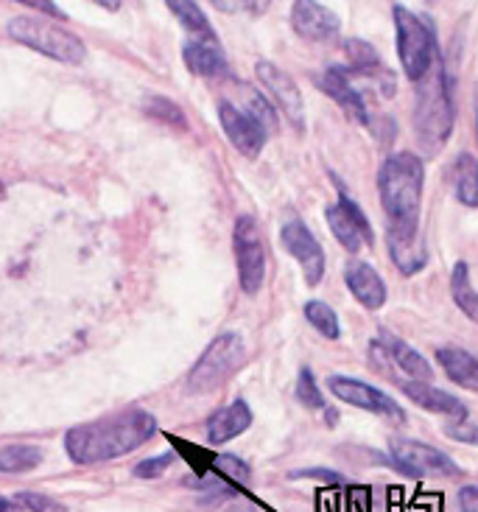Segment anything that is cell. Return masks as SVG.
<instances>
[{
	"instance_id": "6da1fadb",
	"label": "cell",
	"mask_w": 478,
	"mask_h": 512,
	"mask_svg": "<svg viewBox=\"0 0 478 512\" xmlns=\"http://www.w3.org/2000/svg\"><path fill=\"white\" fill-rule=\"evenodd\" d=\"M118 238L65 196L0 182V353H68L121 289Z\"/></svg>"
},
{
	"instance_id": "7a4b0ae2",
	"label": "cell",
	"mask_w": 478,
	"mask_h": 512,
	"mask_svg": "<svg viewBox=\"0 0 478 512\" xmlns=\"http://www.w3.org/2000/svg\"><path fill=\"white\" fill-rule=\"evenodd\" d=\"M157 434V417L146 409H126L93 423L73 426L65 434V451L76 465H96L126 457Z\"/></svg>"
},
{
	"instance_id": "3957f363",
	"label": "cell",
	"mask_w": 478,
	"mask_h": 512,
	"mask_svg": "<svg viewBox=\"0 0 478 512\" xmlns=\"http://www.w3.org/2000/svg\"><path fill=\"white\" fill-rule=\"evenodd\" d=\"M423 160L411 152L389 154L378 171V191L386 213V236H420L423 213Z\"/></svg>"
},
{
	"instance_id": "277c9868",
	"label": "cell",
	"mask_w": 478,
	"mask_h": 512,
	"mask_svg": "<svg viewBox=\"0 0 478 512\" xmlns=\"http://www.w3.org/2000/svg\"><path fill=\"white\" fill-rule=\"evenodd\" d=\"M417 84V104H414V135L425 152L437 154L453 132L456 107H453L448 70L442 65V56L431 65Z\"/></svg>"
},
{
	"instance_id": "5b68a950",
	"label": "cell",
	"mask_w": 478,
	"mask_h": 512,
	"mask_svg": "<svg viewBox=\"0 0 478 512\" xmlns=\"http://www.w3.org/2000/svg\"><path fill=\"white\" fill-rule=\"evenodd\" d=\"M6 31L14 42L48 56L54 62H62V65H82L84 56H87V45L82 42V37H76L68 28L56 26L51 20H42V17H28V14L14 17V20H9Z\"/></svg>"
},
{
	"instance_id": "8992f818",
	"label": "cell",
	"mask_w": 478,
	"mask_h": 512,
	"mask_svg": "<svg viewBox=\"0 0 478 512\" xmlns=\"http://www.w3.org/2000/svg\"><path fill=\"white\" fill-rule=\"evenodd\" d=\"M392 17H395L397 56H400L403 73L409 76L411 82H420L425 73L431 70V65L437 62V34H434L428 20H423L420 14H414L400 3L392 9Z\"/></svg>"
},
{
	"instance_id": "52a82bcc",
	"label": "cell",
	"mask_w": 478,
	"mask_h": 512,
	"mask_svg": "<svg viewBox=\"0 0 478 512\" xmlns=\"http://www.w3.org/2000/svg\"><path fill=\"white\" fill-rule=\"evenodd\" d=\"M244 359V339L238 333H221L193 364V370L185 378V389L191 395H207V392L219 389L224 381H230V375L244 364Z\"/></svg>"
},
{
	"instance_id": "ba28073f",
	"label": "cell",
	"mask_w": 478,
	"mask_h": 512,
	"mask_svg": "<svg viewBox=\"0 0 478 512\" xmlns=\"http://www.w3.org/2000/svg\"><path fill=\"white\" fill-rule=\"evenodd\" d=\"M389 451H392V465L411 479H459L462 476V468L434 445L417 443L409 437H392Z\"/></svg>"
},
{
	"instance_id": "9c48e42d",
	"label": "cell",
	"mask_w": 478,
	"mask_h": 512,
	"mask_svg": "<svg viewBox=\"0 0 478 512\" xmlns=\"http://www.w3.org/2000/svg\"><path fill=\"white\" fill-rule=\"evenodd\" d=\"M233 250L238 261V280L249 297H255L266 280V247L258 222L252 216H241L233 230Z\"/></svg>"
},
{
	"instance_id": "30bf717a",
	"label": "cell",
	"mask_w": 478,
	"mask_h": 512,
	"mask_svg": "<svg viewBox=\"0 0 478 512\" xmlns=\"http://www.w3.org/2000/svg\"><path fill=\"white\" fill-rule=\"evenodd\" d=\"M328 389L339 398V401L350 403V406H358V409H367L372 415L386 417L389 423L395 426H403L406 423V412L403 406L389 398L386 392H381L372 384H364V381H356V378H347V375H330Z\"/></svg>"
},
{
	"instance_id": "8fae6325",
	"label": "cell",
	"mask_w": 478,
	"mask_h": 512,
	"mask_svg": "<svg viewBox=\"0 0 478 512\" xmlns=\"http://www.w3.org/2000/svg\"><path fill=\"white\" fill-rule=\"evenodd\" d=\"M325 219H328L330 233L336 236V241L347 252H361L364 247L372 244L369 219L364 216V210L358 208L356 202L344 194V191H339V202L325 210Z\"/></svg>"
},
{
	"instance_id": "7c38bea8",
	"label": "cell",
	"mask_w": 478,
	"mask_h": 512,
	"mask_svg": "<svg viewBox=\"0 0 478 512\" xmlns=\"http://www.w3.org/2000/svg\"><path fill=\"white\" fill-rule=\"evenodd\" d=\"M255 73H258L260 84L266 87L269 98L283 110V115L294 124V129L302 132L305 129V101H302L297 82L288 76L286 70L277 68L274 62H269V59H260L258 65H255Z\"/></svg>"
},
{
	"instance_id": "4fadbf2b",
	"label": "cell",
	"mask_w": 478,
	"mask_h": 512,
	"mask_svg": "<svg viewBox=\"0 0 478 512\" xmlns=\"http://www.w3.org/2000/svg\"><path fill=\"white\" fill-rule=\"evenodd\" d=\"M280 238H283V247L288 250V255L300 263L305 283H308V286L322 283V277H325V250H322V244L316 241L314 233L308 230V224L302 222V219H291V222L280 230Z\"/></svg>"
},
{
	"instance_id": "5bb4252c",
	"label": "cell",
	"mask_w": 478,
	"mask_h": 512,
	"mask_svg": "<svg viewBox=\"0 0 478 512\" xmlns=\"http://www.w3.org/2000/svg\"><path fill=\"white\" fill-rule=\"evenodd\" d=\"M291 28L305 42H333L342 31L339 14L330 12L319 0H294L291 3Z\"/></svg>"
},
{
	"instance_id": "9a60e30c",
	"label": "cell",
	"mask_w": 478,
	"mask_h": 512,
	"mask_svg": "<svg viewBox=\"0 0 478 512\" xmlns=\"http://www.w3.org/2000/svg\"><path fill=\"white\" fill-rule=\"evenodd\" d=\"M219 121L227 140H230L244 157H258V154L263 152V146H266V140H269V132H266L244 107H238L233 101H221Z\"/></svg>"
},
{
	"instance_id": "2e32d148",
	"label": "cell",
	"mask_w": 478,
	"mask_h": 512,
	"mask_svg": "<svg viewBox=\"0 0 478 512\" xmlns=\"http://www.w3.org/2000/svg\"><path fill=\"white\" fill-rule=\"evenodd\" d=\"M316 84L328 93L339 107H342L356 124L367 126L369 124V110H367V101H364V93L358 90L356 84H353V79H350V73L342 68H328L319 79H316Z\"/></svg>"
},
{
	"instance_id": "e0dca14e",
	"label": "cell",
	"mask_w": 478,
	"mask_h": 512,
	"mask_svg": "<svg viewBox=\"0 0 478 512\" xmlns=\"http://www.w3.org/2000/svg\"><path fill=\"white\" fill-rule=\"evenodd\" d=\"M182 59L193 76H199V79H219V76H227V70H230L227 56L221 51L216 37H191L182 45Z\"/></svg>"
},
{
	"instance_id": "ac0fdd59",
	"label": "cell",
	"mask_w": 478,
	"mask_h": 512,
	"mask_svg": "<svg viewBox=\"0 0 478 512\" xmlns=\"http://www.w3.org/2000/svg\"><path fill=\"white\" fill-rule=\"evenodd\" d=\"M403 395L411 403H417L420 409L431 412V415L451 417V420H467V406L456 395L445 392V389L431 387V381H403Z\"/></svg>"
},
{
	"instance_id": "d6986e66",
	"label": "cell",
	"mask_w": 478,
	"mask_h": 512,
	"mask_svg": "<svg viewBox=\"0 0 478 512\" xmlns=\"http://www.w3.org/2000/svg\"><path fill=\"white\" fill-rule=\"evenodd\" d=\"M344 283H347V289H350V294L356 297L358 303L369 308V311H378V308L386 305V283H383V277L367 261L353 258V261L347 263Z\"/></svg>"
},
{
	"instance_id": "ffe728a7",
	"label": "cell",
	"mask_w": 478,
	"mask_h": 512,
	"mask_svg": "<svg viewBox=\"0 0 478 512\" xmlns=\"http://www.w3.org/2000/svg\"><path fill=\"white\" fill-rule=\"evenodd\" d=\"M375 347H378L383 356H386V361L395 364L397 370L406 375L409 381H431V378H434L431 364H428L414 347L406 345L403 339H397L392 333H381V342Z\"/></svg>"
},
{
	"instance_id": "44dd1931",
	"label": "cell",
	"mask_w": 478,
	"mask_h": 512,
	"mask_svg": "<svg viewBox=\"0 0 478 512\" xmlns=\"http://www.w3.org/2000/svg\"><path fill=\"white\" fill-rule=\"evenodd\" d=\"M249 426H252V409L246 406V401H233L207 420V443H230Z\"/></svg>"
},
{
	"instance_id": "7402d4cb",
	"label": "cell",
	"mask_w": 478,
	"mask_h": 512,
	"mask_svg": "<svg viewBox=\"0 0 478 512\" xmlns=\"http://www.w3.org/2000/svg\"><path fill=\"white\" fill-rule=\"evenodd\" d=\"M437 361L453 384L478 392V359L473 353L462 347H439Z\"/></svg>"
},
{
	"instance_id": "603a6c76",
	"label": "cell",
	"mask_w": 478,
	"mask_h": 512,
	"mask_svg": "<svg viewBox=\"0 0 478 512\" xmlns=\"http://www.w3.org/2000/svg\"><path fill=\"white\" fill-rule=\"evenodd\" d=\"M342 51L347 56V65L350 70L347 73H358L364 79H395L389 70L383 68L381 54L375 51V45H369L367 40H358V37H350V40L342 42Z\"/></svg>"
},
{
	"instance_id": "cb8c5ba5",
	"label": "cell",
	"mask_w": 478,
	"mask_h": 512,
	"mask_svg": "<svg viewBox=\"0 0 478 512\" xmlns=\"http://www.w3.org/2000/svg\"><path fill=\"white\" fill-rule=\"evenodd\" d=\"M386 247H389L392 263L406 277L423 272L425 263H428V250H425L423 236H386Z\"/></svg>"
},
{
	"instance_id": "d4e9b609",
	"label": "cell",
	"mask_w": 478,
	"mask_h": 512,
	"mask_svg": "<svg viewBox=\"0 0 478 512\" xmlns=\"http://www.w3.org/2000/svg\"><path fill=\"white\" fill-rule=\"evenodd\" d=\"M453 191L467 208H478V160L473 154H459L453 163Z\"/></svg>"
},
{
	"instance_id": "484cf974",
	"label": "cell",
	"mask_w": 478,
	"mask_h": 512,
	"mask_svg": "<svg viewBox=\"0 0 478 512\" xmlns=\"http://www.w3.org/2000/svg\"><path fill=\"white\" fill-rule=\"evenodd\" d=\"M165 6L191 37H216L213 23L207 20V14L202 12V6L196 0H165Z\"/></svg>"
},
{
	"instance_id": "4316f807",
	"label": "cell",
	"mask_w": 478,
	"mask_h": 512,
	"mask_svg": "<svg viewBox=\"0 0 478 512\" xmlns=\"http://www.w3.org/2000/svg\"><path fill=\"white\" fill-rule=\"evenodd\" d=\"M451 297L453 303H456V308H459L470 322H476L478 325V291L476 286L470 283V269H467L465 261H459L453 266Z\"/></svg>"
},
{
	"instance_id": "83f0119b",
	"label": "cell",
	"mask_w": 478,
	"mask_h": 512,
	"mask_svg": "<svg viewBox=\"0 0 478 512\" xmlns=\"http://www.w3.org/2000/svg\"><path fill=\"white\" fill-rule=\"evenodd\" d=\"M42 462L37 445H6L0 448V473H28Z\"/></svg>"
},
{
	"instance_id": "f1b7e54d",
	"label": "cell",
	"mask_w": 478,
	"mask_h": 512,
	"mask_svg": "<svg viewBox=\"0 0 478 512\" xmlns=\"http://www.w3.org/2000/svg\"><path fill=\"white\" fill-rule=\"evenodd\" d=\"M305 319H308L325 339H339V336H342V325H339L336 311H333L328 303H322V300L305 303Z\"/></svg>"
},
{
	"instance_id": "f546056e",
	"label": "cell",
	"mask_w": 478,
	"mask_h": 512,
	"mask_svg": "<svg viewBox=\"0 0 478 512\" xmlns=\"http://www.w3.org/2000/svg\"><path fill=\"white\" fill-rule=\"evenodd\" d=\"M244 110L249 112V115H252V118H255V121L269 132V135L277 132V112H274V104L266 96H260L258 90H252V87L246 90Z\"/></svg>"
},
{
	"instance_id": "4dcf8cb0",
	"label": "cell",
	"mask_w": 478,
	"mask_h": 512,
	"mask_svg": "<svg viewBox=\"0 0 478 512\" xmlns=\"http://www.w3.org/2000/svg\"><path fill=\"white\" fill-rule=\"evenodd\" d=\"M213 471L221 473L224 479L230 482H238V485H246L252 479V468L246 465L241 457H233V454H221V457H213Z\"/></svg>"
},
{
	"instance_id": "1f68e13d",
	"label": "cell",
	"mask_w": 478,
	"mask_h": 512,
	"mask_svg": "<svg viewBox=\"0 0 478 512\" xmlns=\"http://www.w3.org/2000/svg\"><path fill=\"white\" fill-rule=\"evenodd\" d=\"M146 112H149L154 121H163V124H171V126H185V112L179 110L177 104L171 101V98H160L154 96L146 101Z\"/></svg>"
},
{
	"instance_id": "d6a6232c",
	"label": "cell",
	"mask_w": 478,
	"mask_h": 512,
	"mask_svg": "<svg viewBox=\"0 0 478 512\" xmlns=\"http://www.w3.org/2000/svg\"><path fill=\"white\" fill-rule=\"evenodd\" d=\"M297 401H300L302 406H308V409H328L322 392L316 387L314 373H311L308 367H302L300 378H297Z\"/></svg>"
},
{
	"instance_id": "836d02e7",
	"label": "cell",
	"mask_w": 478,
	"mask_h": 512,
	"mask_svg": "<svg viewBox=\"0 0 478 512\" xmlns=\"http://www.w3.org/2000/svg\"><path fill=\"white\" fill-rule=\"evenodd\" d=\"M14 504L28 512H68L59 501L48 499V496H42V493H28V490L17 493V496H14Z\"/></svg>"
},
{
	"instance_id": "e575fe53",
	"label": "cell",
	"mask_w": 478,
	"mask_h": 512,
	"mask_svg": "<svg viewBox=\"0 0 478 512\" xmlns=\"http://www.w3.org/2000/svg\"><path fill=\"white\" fill-rule=\"evenodd\" d=\"M171 465H174V454L149 457V459H143L140 465H135V476L137 479H157V476H163Z\"/></svg>"
},
{
	"instance_id": "d590c367",
	"label": "cell",
	"mask_w": 478,
	"mask_h": 512,
	"mask_svg": "<svg viewBox=\"0 0 478 512\" xmlns=\"http://www.w3.org/2000/svg\"><path fill=\"white\" fill-rule=\"evenodd\" d=\"M445 434L456 440V443H465V445H478V426L476 423H470V417L467 420H453L445 426Z\"/></svg>"
},
{
	"instance_id": "8d00e7d4",
	"label": "cell",
	"mask_w": 478,
	"mask_h": 512,
	"mask_svg": "<svg viewBox=\"0 0 478 512\" xmlns=\"http://www.w3.org/2000/svg\"><path fill=\"white\" fill-rule=\"evenodd\" d=\"M213 6H219L221 12L260 14V12H266L269 0H213Z\"/></svg>"
},
{
	"instance_id": "74e56055",
	"label": "cell",
	"mask_w": 478,
	"mask_h": 512,
	"mask_svg": "<svg viewBox=\"0 0 478 512\" xmlns=\"http://www.w3.org/2000/svg\"><path fill=\"white\" fill-rule=\"evenodd\" d=\"M14 3H20V6H28V9H34V12L48 14V17H54V20H68V14L62 12V9L56 6L54 0H14Z\"/></svg>"
},
{
	"instance_id": "f35d334b",
	"label": "cell",
	"mask_w": 478,
	"mask_h": 512,
	"mask_svg": "<svg viewBox=\"0 0 478 512\" xmlns=\"http://www.w3.org/2000/svg\"><path fill=\"white\" fill-rule=\"evenodd\" d=\"M291 479H322V482H328V485H339L344 482V476L333 471H325V468H308V471H297L291 473Z\"/></svg>"
},
{
	"instance_id": "ab89813d",
	"label": "cell",
	"mask_w": 478,
	"mask_h": 512,
	"mask_svg": "<svg viewBox=\"0 0 478 512\" xmlns=\"http://www.w3.org/2000/svg\"><path fill=\"white\" fill-rule=\"evenodd\" d=\"M459 512H478V485L462 487V493H459Z\"/></svg>"
},
{
	"instance_id": "60d3db41",
	"label": "cell",
	"mask_w": 478,
	"mask_h": 512,
	"mask_svg": "<svg viewBox=\"0 0 478 512\" xmlns=\"http://www.w3.org/2000/svg\"><path fill=\"white\" fill-rule=\"evenodd\" d=\"M96 6H101L104 12H118L121 9V0H93Z\"/></svg>"
},
{
	"instance_id": "b9f144b4",
	"label": "cell",
	"mask_w": 478,
	"mask_h": 512,
	"mask_svg": "<svg viewBox=\"0 0 478 512\" xmlns=\"http://www.w3.org/2000/svg\"><path fill=\"white\" fill-rule=\"evenodd\" d=\"M14 510H17V504H14V501L3 499V496H0V512H14Z\"/></svg>"
}]
</instances>
